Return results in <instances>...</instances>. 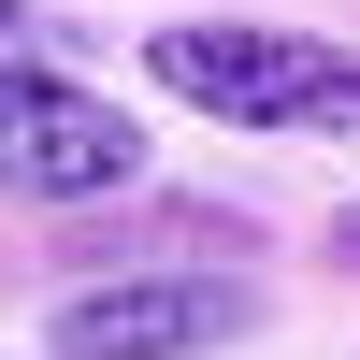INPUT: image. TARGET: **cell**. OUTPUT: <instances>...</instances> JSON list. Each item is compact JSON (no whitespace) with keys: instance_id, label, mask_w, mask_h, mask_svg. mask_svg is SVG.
<instances>
[{"instance_id":"1","label":"cell","mask_w":360,"mask_h":360,"mask_svg":"<svg viewBox=\"0 0 360 360\" xmlns=\"http://www.w3.org/2000/svg\"><path fill=\"white\" fill-rule=\"evenodd\" d=\"M144 86H159L173 115H217V130L360 144V44H332V29H274V15H173V29H144Z\"/></svg>"},{"instance_id":"2","label":"cell","mask_w":360,"mask_h":360,"mask_svg":"<svg viewBox=\"0 0 360 360\" xmlns=\"http://www.w3.org/2000/svg\"><path fill=\"white\" fill-rule=\"evenodd\" d=\"M101 188H144V115H115L44 58L0 72V202H101Z\"/></svg>"},{"instance_id":"3","label":"cell","mask_w":360,"mask_h":360,"mask_svg":"<svg viewBox=\"0 0 360 360\" xmlns=\"http://www.w3.org/2000/svg\"><path fill=\"white\" fill-rule=\"evenodd\" d=\"M245 274H101L58 303V360H217L245 346Z\"/></svg>"},{"instance_id":"4","label":"cell","mask_w":360,"mask_h":360,"mask_svg":"<svg viewBox=\"0 0 360 360\" xmlns=\"http://www.w3.org/2000/svg\"><path fill=\"white\" fill-rule=\"evenodd\" d=\"M29 58H44V15H29V0H0V72H29Z\"/></svg>"},{"instance_id":"5","label":"cell","mask_w":360,"mask_h":360,"mask_svg":"<svg viewBox=\"0 0 360 360\" xmlns=\"http://www.w3.org/2000/svg\"><path fill=\"white\" fill-rule=\"evenodd\" d=\"M332 259H346V274H360V202H346V217H332Z\"/></svg>"}]
</instances>
